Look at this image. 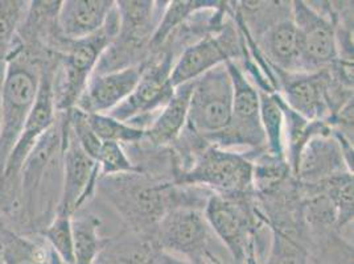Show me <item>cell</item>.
Here are the masks:
<instances>
[{
  "mask_svg": "<svg viewBox=\"0 0 354 264\" xmlns=\"http://www.w3.org/2000/svg\"><path fill=\"white\" fill-rule=\"evenodd\" d=\"M291 12L299 37L303 73L326 69L339 59L333 23L310 1H291Z\"/></svg>",
  "mask_w": 354,
  "mask_h": 264,
  "instance_id": "obj_13",
  "label": "cell"
},
{
  "mask_svg": "<svg viewBox=\"0 0 354 264\" xmlns=\"http://www.w3.org/2000/svg\"><path fill=\"white\" fill-rule=\"evenodd\" d=\"M278 93L284 103L308 120L326 122L339 109L353 100V88L339 84L328 68L313 73H281Z\"/></svg>",
  "mask_w": 354,
  "mask_h": 264,
  "instance_id": "obj_7",
  "label": "cell"
},
{
  "mask_svg": "<svg viewBox=\"0 0 354 264\" xmlns=\"http://www.w3.org/2000/svg\"><path fill=\"white\" fill-rule=\"evenodd\" d=\"M101 220L93 214L73 216L74 264H93L106 243V238L100 236Z\"/></svg>",
  "mask_w": 354,
  "mask_h": 264,
  "instance_id": "obj_23",
  "label": "cell"
},
{
  "mask_svg": "<svg viewBox=\"0 0 354 264\" xmlns=\"http://www.w3.org/2000/svg\"><path fill=\"white\" fill-rule=\"evenodd\" d=\"M40 235L62 263L74 264L72 216L56 213Z\"/></svg>",
  "mask_w": 354,
  "mask_h": 264,
  "instance_id": "obj_28",
  "label": "cell"
},
{
  "mask_svg": "<svg viewBox=\"0 0 354 264\" xmlns=\"http://www.w3.org/2000/svg\"><path fill=\"white\" fill-rule=\"evenodd\" d=\"M233 82V113L229 126L207 139V144L223 149L246 147L255 153L252 160L266 152L265 133L261 123L259 90L251 84L236 61L225 62ZM246 155L248 158L250 156Z\"/></svg>",
  "mask_w": 354,
  "mask_h": 264,
  "instance_id": "obj_8",
  "label": "cell"
},
{
  "mask_svg": "<svg viewBox=\"0 0 354 264\" xmlns=\"http://www.w3.org/2000/svg\"><path fill=\"white\" fill-rule=\"evenodd\" d=\"M115 8L113 0H65L59 4L57 30L65 41H78L101 30Z\"/></svg>",
  "mask_w": 354,
  "mask_h": 264,
  "instance_id": "obj_17",
  "label": "cell"
},
{
  "mask_svg": "<svg viewBox=\"0 0 354 264\" xmlns=\"http://www.w3.org/2000/svg\"><path fill=\"white\" fill-rule=\"evenodd\" d=\"M259 101L261 123L265 133L266 153L274 159L286 160L284 119L278 94H267L259 91Z\"/></svg>",
  "mask_w": 354,
  "mask_h": 264,
  "instance_id": "obj_22",
  "label": "cell"
},
{
  "mask_svg": "<svg viewBox=\"0 0 354 264\" xmlns=\"http://www.w3.org/2000/svg\"><path fill=\"white\" fill-rule=\"evenodd\" d=\"M270 230V247L262 264H310V249L301 238L277 227Z\"/></svg>",
  "mask_w": 354,
  "mask_h": 264,
  "instance_id": "obj_24",
  "label": "cell"
},
{
  "mask_svg": "<svg viewBox=\"0 0 354 264\" xmlns=\"http://www.w3.org/2000/svg\"><path fill=\"white\" fill-rule=\"evenodd\" d=\"M118 35L97 64L95 74L110 73L145 62L149 43L162 19L165 1L119 0Z\"/></svg>",
  "mask_w": 354,
  "mask_h": 264,
  "instance_id": "obj_5",
  "label": "cell"
},
{
  "mask_svg": "<svg viewBox=\"0 0 354 264\" xmlns=\"http://www.w3.org/2000/svg\"><path fill=\"white\" fill-rule=\"evenodd\" d=\"M28 7L27 0H0V61H6L12 52Z\"/></svg>",
  "mask_w": 354,
  "mask_h": 264,
  "instance_id": "obj_26",
  "label": "cell"
},
{
  "mask_svg": "<svg viewBox=\"0 0 354 264\" xmlns=\"http://www.w3.org/2000/svg\"><path fill=\"white\" fill-rule=\"evenodd\" d=\"M252 197L230 198L212 193L204 206L207 225L234 264H262L265 261L259 235L267 222Z\"/></svg>",
  "mask_w": 354,
  "mask_h": 264,
  "instance_id": "obj_3",
  "label": "cell"
},
{
  "mask_svg": "<svg viewBox=\"0 0 354 264\" xmlns=\"http://www.w3.org/2000/svg\"><path fill=\"white\" fill-rule=\"evenodd\" d=\"M174 53L171 50H159L147 59L145 72L131 94L118 104L110 117L133 124V120L148 119L160 111L175 93L171 81L174 68Z\"/></svg>",
  "mask_w": 354,
  "mask_h": 264,
  "instance_id": "obj_11",
  "label": "cell"
},
{
  "mask_svg": "<svg viewBox=\"0 0 354 264\" xmlns=\"http://www.w3.org/2000/svg\"><path fill=\"white\" fill-rule=\"evenodd\" d=\"M345 172L351 171L339 142L329 133L315 136L306 144L294 177L300 185H315Z\"/></svg>",
  "mask_w": 354,
  "mask_h": 264,
  "instance_id": "obj_16",
  "label": "cell"
},
{
  "mask_svg": "<svg viewBox=\"0 0 354 264\" xmlns=\"http://www.w3.org/2000/svg\"><path fill=\"white\" fill-rule=\"evenodd\" d=\"M118 30L119 15L115 6L101 30L86 39L66 41L56 55L52 88L57 113H68L75 107L88 78Z\"/></svg>",
  "mask_w": 354,
  "mask_h": 264,
  "instance_id": "obj_4",
  "label": "cell"
},
{
  "mask_svg": "<svg viewBox=\"0 0 354 264\" xmlns=\"http://www.w3.org/2000/svg\"><path fill=\"white\" fill-rule=\"evenodd\" d=\"M45 59H48L35 55L19 40L7 59L3 84L0 173L37 100Z\"/></svg>",
  "mask_w": 354,
  "mask_h": 264,
  "instance_id": "obj_2",
  "label": "cell"
},
{
  "mask_svg": "<svg viewBox=\"0 0 354 264\" xmlns=\"http://www.w3.org/2000/svg\"><path fill=\"white\" fill-rule=\"evenodd\" d=\"M315 185H320L336 206L339 230L353 222V173L345 172Z\"/></svg>",
  "mask_w": 354,
  "mask_h": 264,
  "instance_id": "obj_27",
  "label": "cell"
},
{
  "mask_svg": "<svg viewBox=\"0 0 354 264\" xmlns=\"http://www.w3.org/2000/svg\"><path fill=\"white\" fill-rule=\"evenodd\" d=\"M225 6V1H207V0H176L167 1V6L162 11V19L155 30V33L149 43L151 55L160 50L167 41L184 23H187L193 15L209 11V10H220Z\"/></svg>",
  "mask_w": 354,
  "mask_h": 264,
  "instance_id": "obj_20",
  "label": "cell"
},
{
  "mask_svg": "<svg viewBox=\"0 0 354 264\" xmlns=\"http://www.w3.org/2000/svg\"><path fill=\"white\" fill-rule=\"evenodd\" d=\"M153 264H192L189 263L188 261L183 259V258H178L172 254H168V252H164L162 249H158L156 255H155V261Z\"/></svg>",
  "mask_w": 354,
  "mask_h": 264,
  "instance_id": "obj_30",
  "label": "cell"
},
{
  "mask_svg": "<svg viewBox=\"0 0 354 264\" xmlns=\"http://www.w3.org/2000/svg\"><path fill=\"white\" fill-rule=\"evenodd\" d=\"M98 189L127 220L135 234L151 241L168 211L181 206L204 209L207 200L201 197L205 189L193 187L192 191L191 187L156 181L143 173L100 178Z\"/></svg>",
  "mask_w": 354,
  "mask_h": 264,
  "instance_id": "obj_1",
  "label": "cell"
},
{
  "mask_svg": "<svg viewBox=\"0 0 354 264\" xmlns=\"http://www.w3.org/2000/svg\"><path fill=\"white\" fill-rule=\"evenodd\" d=\"M86 120L101 142H113L122 146L140 143L146 138V130L120 122L109 114H86Z\"/></svg>",
  "mask_w": 354,
  "mask_h": 264,
  "instance_id": "obj_25",
  "label": "cell"
},
{
  "mask_svg": "<svg viewBox=\"0 0 354 264\" xmlns=\"http://www.w3.org/2000/svg\"><path fill=\"white\" fill-rule=\"evenodd\" d=\"M95 162L100 167V178L130 173H143V169L138 167L127 156L123 147L113 142H102Z\"/></svg>",
  "mask_w": 354,
  "mask_h": 264,
  "instance_id": "obj_29",
  "label": "cell"
},
{
  "mask_svg": "<svg viewBox=\"0 0 354 264\" xmlns=\"http://www.w3.org/2000/svg\"><path fill=\"white\" fill-rule=\"evenodd\" d=\"M6 61H0V130H1V114H3V84H4V74H6Z\"/></svg>",
  "mask_w": 354,
  "mask_h": 264,
  "instance_id": "obj_31",
  "label": "cell"
},
{
  "mask_svg": "<svg viewBox=\"0 0 354 264\" xmlns=\"http://www.w3.org/2000/svg\"><path fill=\"white\" fill-rule=\"evenodd\" d=\"M65 114V113H64ZM66 119V114H65ZM100 167L81 149L74 139L66 119L62 151V185L57 213H75L93 198L98 188Z\"/></svg>",
  "mask_w": 354,
  "mask_h": 264,
  "instance_id": "obj_14",
  "label": "cell"
},
{
  "mask_svg": "<svg viewBox=\"0 0 354 264\" xmlns=\"http://www.w3.org/2000/svg\"><path fill=\"white\" fill-rule=\"evenodd\" d=\"M241 56H243V45L239 32L233 26L223 24L221 30L207 33L181 52L171 72L172 85L177 88L192 82L216 66Z\"/></svg>",
  "mask_w": 354,
  "mask_h": 264,
  "instance_id": "obj_12",
  "label": "cell"
},
{
  "mask_svg": "<svg viewBox=\"0 0 354 264\" xmlns=\"http://www.w3.org/2000/svg\"><path fill=\"white\" fill-rule=\"evenodd\" d=\"M193 81L175 88L171 100L153 117L146 129V138L155 147L172 146L180 133L184 131L188 120Z\"/></svg>",
  "mask_w": 354,
  "mask_h": 264,
  "instance_id": "obj_18",
  "label": "cell"
},
{
  "mask_svg": "<svg viewBox=\"0 0 354 264\" xmlns=\"http://www.w3.org/2000/svg\"><path fill=\"white\" fill-rule=\"evenodd\" d=\"M174 182L230 198L250 197L254 194L252 162L246 153L207 144L185 171L175 173Z\"/></svg>",
  "mask_w": 354,
  "mask_h": 264,
  "instance_id": "obj_6",
  "label": "cell"
},
{
  "mask_svg": "<svg viewBox=\"0 0 354 264\" xmlns=\"http://www.w3.org/2000/svg\"><path fill=\"white\" fill-rule=\"evenodd\" d=\"M213 232L204 209L181 206L168 211L159 222L152 242L164 252L192 264H222L210 249Z\"/></svg>",
  "mask_w": 354,
  "mask_h": 264,
  "instance_id": "obj_9",
  "label": "cell"
},
{
  "mask_svg": "<svg viewBox=\"0 0 354 264\" xmlns=\"http://www.w3.org/2000/svg\"><path fill=\"white\" fill-rule=\"evenodd\" d=\"M233 82L225 64L193 81L185 129L204 142L223 131L233 113Z\"/></svg>",
  "mask_w": 354,
  "mask_h": 264,
  "instance_id": "obj_10",
  "label": "cell"
},
{
  "mask_svg": "<svg viewBox=\"0 0 354 264\" xmlns=\"http://www.w3.org/2000/svg\"><path fill=\"white\" fill-rule=\"evenodd\" d=\"M158 249L151 239L142 235L106 238L93 264H153Z\"/></svg>",
  "mask_w": 354,
  "mask_h": 264,
  "instance_id": "obj_21",
  "label": "cell"
},
{
  "mask_svg": "<svg viewBox=\"0 0 354 264\" xmlns=\"http://www.w3.org/2000/svg\"><path fill=\"white\" fill-rule=\"evenodd\" d=\"M0 261L3 264H64L44 239H32L4 225H0Z\"/></svg>",
  "mask_w": 354,
  "mask_h": 264,
  "instance_id": "obj_19",
  "label": "cell"
},
{
  "mask_svg": "<svg viewBox=\"0 0 354 264\" xmlns=\"http://www.w3.org/2000/svg\"><path fill=\"white\" fill-rule=\"evenodd\" d=\"M0 264H3V263H1V261H0Z\"/></svg>",
  "mask_w": 354,
  "mask_h": 264,
  "instance_id": "obj_32",
  "label": "cell"
},
{
  "mask_svg": "<svg viewBox=\"0 0 354 264\" xmlns=\"http://www.w3.org/2000/svg\"><path fill=\"white\" fill-rule=\"evenodd\" d=\"M147 59L115 72L91 74L75 109L85 114H109L113 111L131 94L145 72Z\"/></svg>",
  "mask_w": 354,
  "mask_h": 264,
  "instance_id": "obj_15",
  "label": "cell"
}]
</instances>
